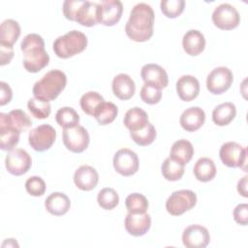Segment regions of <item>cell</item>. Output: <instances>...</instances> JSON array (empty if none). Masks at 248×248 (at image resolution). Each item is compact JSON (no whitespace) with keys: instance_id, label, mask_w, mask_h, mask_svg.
Wrapping results in <instances>:
<instances>
[{"instance_id":"f35d334b","label":"cell","mask_w":248,"mask_h":248,"mask_svg":"<svg viewBox=\"0 0 248 248\" xmlns=\"http://www.w3.org/2000/svg\"><path fill=\"white\" fill-rule=\"evenodd\" d=\"M184 0H162L160 3L161 11L170 18H174L180 16L184 10Z\"/></svg>"},{"instance_id":"d590c367","label":"cell","mask_w":248,"mask_h":248,"mask_svg":"<svg viewBox=\"0 0 248 248\" xmlns=\"http://www.w3.org/2000/svg\"><path fill=\"white\" fill-rule=\"evenodd\" d=\"M125 205L129 213H144L148 208V201L142 194H130L125 200Z\"/></svg>"},{"instance_id":"d6986e66","label":"cell","mask_w":248,"mask_h":248,"mask_svg":"<svg viewBox=\"0 0 248 248\" xmlns=\"http://www.w3.org/2000/svg\"><path fill=\"white\" fill-rule=\"evenodd\" d=\"M176 92L182 101L190 102L198 97L200 93V82L195 77L184 75L176 81Z\"/></svg>"},{"instance_id":"bcb514c9","label":"cell","mask_w":248,"mask_h":248,"mask_svg":"<svg viewBox=\"0 0 248 248\" xmlns=\"http://www.w3.org/2000/svg\"><path fill=\"white\" fill-rule=\"evenodd\" d=\"M237 191L243 197H247V175L243 176L237 183Z\"/></svg>"},{"instance_id":"ffe728a7","label":"cell","mask_w":248,"mask_h":248,"mask_svg":"<svg viewBox=\"0 0 248 248\" xmlns=\"http://www.w3.org/2000/svg\"><path fill=\"white\" fill-rule=\"evenodd\" d=\"M32 125L29 116L21 109H13L9 113H0V126H8L22 132Z\"/></svg>"},{"instance_id":"f6af8a7d","label":"cell","mask_w":248,"mask_h":248,"mask_svg":"<svg viewBox=\"0 0 248 248\" xmlns=\"http://www.w3.org/2000/svg\"><path fill=\"white\" fill-rule=\"evenodd\" d=\"M0 105L4 106L8 103L11 102L12 97H13V92L12 89L10 87V85L8 83H6L5 81H1L0 82Z\"/></svg>"},{"instance_id":"74e56055","label":"cell","mask_w":248,"mask_h":248,"mask_svg":"<svg viewBox=\"0 0 248 248\" xmlns=\"http://www.w3.org/2000/svg\"><path fill=\"white\" fill-rule=\"evenodd\" d=\"M97 202L102 208L107 210H111L114 207H116V205L118 204L119 197L114 189L107 187L102 189L98 193Z\"/></svg>"},{"instance_id":"5bb4252c","label":"cell","mask_w":248,"mask_h":248,"mask_svg":"<svg viewBox=\"0 0 248 248\" xmlns=\"http://www.w3.org/2000/svg\"><path fill=\"white\" fill-rule=\"evenodd\" d=\"M210 241L207 229L202 225L188 226L182 233V242L187 248H204Z\"/></svg>"},{"instance_id":"30bf717a","label":"cell","mask_w":248,"mask_h":248,"mask_svg":"<svg viewBox=\"0 0 248 248\" xmlns=\"http://www.w3.org/2000/svg\"><path fill=\"white\" fill-rule=\"evenodd\" d=\"M233 80L232 72L224 66L213 69L206 78V87L212 94L218 95L227 91Z\"/></svg>"},{"instance_id":"6da1fadb","label":"cell","mask_w":248,"mask_h":248,"mask_svg":"<svg viewBox=\"0 0 248 248\" xmlns=\"http://www.w3.org/2000/svg\"><path fill=\"white\" fill-rule=\"evenodd\" d=\"M155 15L150 5L139 3L134 6L125 25L126 35L135 42H146L153 35Z\"/></svg>"},{"instance_id":"7402d4cb","label":"cell","mask_w":248,"mask_h":248,"mask_svg":"<svg viewBox=\"0 0 248 248\" xmlns=\"http://www.w3.org/2000/svg\"><path fill=\"white\" fill-rule=\"evenodd\" d=\"M182 46L187 54L191 56L199 55L203 51L205 46L203 34L196 29L187 31L182 38Z\"/></svg>"},{"instance_id":"8d00e7d4","label":"cell","mask_w":248,"mask_h":248,"mask_svg":"<svg viewBox=\"0 0 248 248\" xmlns=\"http://www.w3.org/2000/svg\"><path fill=\"white\" fill-rule=\"evenodd\" d=\"M27 108L29 111L32 113V115L38 119L47 118L51 111V107L49 102L43 101L36 97L28 100Z\"/></svg>"},{"instance_id":"cb8c5ba5","label":"cell","mask_w":248,"mask_h":248,"mask_svg":"<svg viewBox=\"0 0 248 248\" xmlns=\"http://www.w3.org/2000/svg\"><path fill=\"white\" fill-rule=\"evenodd\" d=\"M123 122L125 127L130 130V132H134L144 128L149 121L146 111L139 107H135L127 110Z\"/></svg>"},{"instance_id":"b9f144b4","label":"cell","mask_w":248,"mask_h":248,"mask_svg":"<svg viewBox=\"0 0 248 248\" xmlns=\"http://www.w3.org/2000/svg\"><path fill=\"white\" fill-rule=\"evenodd\" d=\"M84 0H66L63 3V14L67 19L76 20V15Z\"/></svg>"},{"instance_id":"83f0119b","label":"cell","mask_w":248,"mask_h":248,"mask_svg":"<svg viewBox=\"0 0 248 248\" xmlns=\"http://www.w3.org/2000/svg\"><path fill=\"white\" fill-rule=\"evenodd\" d=\"M195 177L202 182H208L212 180L216 174V167L214 162L207 157L200 158L194 166Z\"/></svg>"},{"instance_id":"9a60e30c","label":"cell","mask_w":248,"mask_h":248,"mask_svg":"<svg viewBox=\"0 0 248 248\" xmlns=\"http://www.w3.org/2000/svg\"><path fill=\"white\" fill-rule=\"evenodd\" d=\"M140 76L145 84L155 86L159 89L167 87L169 83L167 72L163 67L158 64H145L141 68Z\"/></svg>"},{"instance_id":"e0dca14e","label":"cell","mask_w":248,"mask_h":248,"mask_svg":"<svg viewBox=\"0 0 248 248\" xmlns=\"http://www.w3.org/2000/svg\"><path fill=\"white\" fill-rule=\"evenodd\" d=\"M99 181L97 170L88 165L80 166L76 170L74 174V182L76 186L82 191L93 190Z\"/></svg>"},{"instance_id":"8992f818","label":"cell","mask_w":248,"mask_h":248,"mask_svg":"<svg viewBox=\"0 0 248 248\" xmlns=\"http://www.w3.org/2000/svg\"><path fill=\"white\" fill-rule=\"evenodd\" d=\"M247 149L235 141L224 143L219 151L220 159L230 168H241L246 171Z\"/></svg>"},{"instance_id":"277c9868","label":"cell","mask_w":248,"mask_h":248,"mask_svg":"<svg viewBox=\"0 0 248 248\" xmlns=\"http://www.w3.org/2000/svg\"><path fill=\"white\" fill-rule=\"evenodd\" d=\"M87 46V37L80 31L72 30L53 42V51L59 58H70L82 52Z\"/></svg>"},{"instance_id":"5b68a950","label":"cell","mask_w":248,"mask_h":248,"mask_svg":"<svg viewBox=\"0 0 248 248\" xmlns=\"http://www.w3.org/2000/svg\"><path fill=\"white\" fill-rule=\"evenodd\" d=\"M197 203V195L192 190L182 189L173 192L166 202L167 211L173 216L182 215Z\"/></svg>"},{"instance_id":"ab89813d","label":"cell","mask_w":248,"mask_h":248,"mask_svg":"<svg viewBox=\"0 0 248 248\" xmlns=\"http://www.w3.org/2000/svg\"><path fill=\"white\" fill-rule=\"evenodd\" d=\"M140 94L141 100L148 105L158 104L162 98L161 89H159L155 86L149 85V84H145V83L141 87Z\"/></svg>"},{"instance_id":"2e32d148","label":"cell","mask_w":248,"mask_h":248,"mask_svg":"<svg viewBox=\"0 0 248 248\" xmlns=\"http://www.w3.org/2000/svg\"><path fill=\"white\" fill-rule=\"evenodd\" d=\"M126 231L134 236L145 234L151 227V217L148 213H129L124 220Z\"/></svg>"},{"instance_id":"9c48e42d","label":"cell","mask_w":248,"mask_h":248,"mask_svg":"<svg viewBox=\"0 0 248 248\" xmlns=\"http://www.w3.org/2000/svg\"><path fill=\"white\" fill-rule=\"evenodd\" d=\"M56 138L55 129L48 124H42L30 131L28 142L36 151H45L51 147Z\"/></svg>"},{"instance_id":"52a82bcc","label":"cell","mask_w":248,"mask_h":248,"mask_svg":"<svg viewBox=\"0 0 248 248\" xmlns=\"http://www.w3.org/2000/svg\"><path fill=\"white\" fill-rule=\"evenodd\" d=\"M62 138L66 148L74 153L83 152L88 147L90 140L87 130L80 125L64 129Z\"/></svg>"},{"instance_id":"4dcf8cb0","label":"cell","mask_w":248,"mask_h":248,"mask_svg":"<svg viewBox=\"0 0 248 248\" xmlns=\"http://www.w3.org/2000/svg\"><path fill=\"white\" fill-rule=\"evenodd\" d=\"M161 170L165 179L169 181H176L183 176L185 170H184V165L169 157L163 162Z\"/></svg>"},{"instance_id":"7bdbcfd3","label":"cell","mask_w":248,"mask_h":248,"mask_svg":"<svg viewBox=\"0 0 248 248\" xmlns=\"http://www.w3.org/2000/svg\"><path fill=\"white\" fill-rule=\"evenodd\" d=\"M234 221L242 226H246L248 223V204L239 203L233 209Z\"/></svg>"},{"instance_id":"4fadbf2b","label":"cell","mask_w":248,"mask_h":248,"mask_svg":"<svg viewBox=\"0 0 248 248\" xmlns=\"http://www.w3.org/2000/svg\"><path fill=\"white\" fill-rule=\"evenodd\" d=\"M123 12L122 2L119 0H103L98 3V23L105 26H112L121 18Z\"/></svg>"},{"instance_id":"f1b7e54d","label":"cell","mask_w":248,"mask_h":248,"mask_svg":"<svg viewBox=\"0 0 248 248\" xmlns=\"http://www.w3.org/2000/svg\"><path fill=\"white\" fill-rule=\"evenodd\" d=\"M20 35V26L14 19H6L0 26V44L12 46L16 42Z\"/></svg>"},{"instance_id":"836d02e7","label":"cell","mask_w":248,"mask_h":248,"mask_svg":"<svg viewBox=\"0 0 248 248\" xmlns=\"http://www.w3.org/2000/svg\"><path fill=\"white\" fill-rule=\"evenodd\" d=\"M103 102H105V100L101 94L96 91H89L81 96L79 104L81 109L86 114L93 116L95 110Z\"/></svg>"},{"instance_id":"7dc6e473","label":"cell","mask_w":248,"mask_h":248,"mask_svg":"<svg viewBox=\"0 0 248 248\" xmlns=\"http://www.w3.org/2000/svg\"><path fill=\"white\" fill-rule=\"evenodd\" d=\"M4 243H8V247H18V244L16 243V239L14 238H9V239H5Z\"/></svg>"},{"instance_id":"8fae6325","label":"cell","mask_w":248,"mask_h":248,"mask_svg":"<svg viewBox=\"0 0 248 248\" xmlns=\"http://www.w3.org/2000/svg\"><path fill=\"white\" fill-rule=\"evenodd\" d=\"M32 165V159L28 152L21 148L12 149L5 158L7 170L16 176L26 173Z\"/></svg>"},{"instance_id":"4316f807","label":"cell","mask_w":248,"mask_h":248,"mask_svg":"<svg viewBox=\"0 0 248 248\" xmlns=\"http://www.w3.org/2000/svg\"><path fill=\"white\" fill-rule=\"evenodd\" d=\"M236 115V108L231 102L218 105L212 111V120L218 126L230 124Z\"/></svg>"},{"instance_id":"ba28073f","label":"cell","mask_w":248,"mask_h":248,"mask_svg":"<svg viewBox=\"0 0 248 248\" xmlns=\"http://www.w3.org/2000/svg\"><path fill=\"white\" fill-rule=\"evenodd\" d=\"M212 21L222 30H231L238 26L240 16L237 10L229 3L218 5L212 13Z\"/></svg>"},{"instance_id":"d6a6232c","label":"cell","mask_w":248,"mask_h":248,"mask_svg":"<svg viewBox=\"0 0 248 248\" xmlns=\"http://www.w3.org/2000/svg\"><path fill=\"white\" fill-rule=\"evenodd\" d=\"M20 132L8 126H0V147L2 150L10 151L19 141Z\"/></svg>"},{"instance_id":"60d3db41","label":"cell","mask_w":248,"mask_h":248,"mask_svg":"<svg viewBox=\"0 0 248 248\" xmlns=\"http://www.w3.org/2000/svg\"><path fill=\"white\" fill-rule=\"evenodd\" d=\"M25 189L31 196H43L46 191V182L40 176H31L25 182Z\"/></svg>"},{"instance_id":"7a4b0ae2","label":"cell","mask_w":248,"mask_h":248,"mask_svg":"<svg viewBox=\"0 0 248 248\" xmlns=\"http://www.w3.org/2000/svg\"><path fill=\"white\" fill-rule=\"evenodd\" d=\"M20 49L24 54L23 67L27 72L38 73L48 65L49 55L45 49L44 39L39 34H27L20 43Z\"/></svg>"},{"instance_id":"1f68e13d","label":"cell","mask_w":248,"mask_h":248,"mask_svg":"<svg viewBox=\"0 0 248 248\" xmlns=\"http://www.w3.org/2000/svg\"><path fill=\"white\" fill-rule=\"evenodd\" d=\"M55 120L57 124L64 129L72 128L78 125L79 115L71 107H64L57 110L55 114Z\"/></svg>"},{"instance_id":"e575fe53","label":"cell","mask_w":248,"mask_h":248,"mask_svg":"<svg viewBox=\"0 0 248 248\" xmlns=\"http://www.w3.org/2000/svg\"><path fill=\"white\" fill-rule=\"evenodd\" d=\"M130 137L138 145L146 146L151 144L156 139V129L153 124L148 122L144 128L130 132Z\"/></svg>"},{"instance_id":"7c38bea8","label":"cell","mask_w":248,"mask_h":248,"mask_svg":"<svg viewBox=\"0 0 248 248\" xmlns=\"http://www.w3.org/2000/svg\"><path fill=\"white\" fill-rule=\"evenodd\" d=\"M113 168L123 176L135 174L139 170V157L129 148H121L113 156Z\"/></svg>"},{"instance_id":"44dd1931","label":"cell","mask_w":248,"mask_h":248,"mask_svg":"<svg viewBox=\"0 0 248 248\" xmlns=\"http://www.w3.org/2000/svg\"><path fill=\"white\" fill-rule=\"evenodd\" d=\"M112 92L120 100H129L136 91V85L132 78L127 74H118L112 79Z\"/></svg>"},{"instance_id":"ee69618b","label":"cell","mask_w":248,"mask_h":248,"mask_svg":"<svg viewBox=\"0 0 248 248\" xmlns=\"http://www.w3.org/2000/svg\"><path fill=\"white\" fill-rule=\"evenodd\" d=\"M14 56V48L12 46L0 44V65L9 64Z\"/></svg>"},{"instance_id":"ac0fdd59","label":"cell","mask_w":248,"mask_h":248,"mask_svg":"<svg viewBox=\"0 0 248 248\" xmlns=\"http://www.w3.org/2000/svg\"><path fill=\"white\" fill-rule=\"evenodd\" d=\"M205 121V112L199 107H191L186 108L179 118L181 127L187 132H195L199 130Z\"/></svg>"},{"instance_id":"d4e9b609","label":"cell","mask_w":248,"mask_h":248,"mask_svg":"<svg viewBox=\"0 0 248 248\" xmlns=\"http://www.w3.org/2000/svg\"><path fill=\"white\" fill-rule=\"evenodd\" d=\"M194 155V147L193 144L187 140H176L171 148H170V157L173 159L174 161L186 165L189 163Z\"/></svg>"},{"instance_id":"3957f363","label":"cell","mask_w":248,"mask_h":248,"mask_svg":"<svg viewBox=\"0 0 248 248\" xmlns=\"http://www.w3.org/2000/svg\"><path fill=\"white\" fill-rule=\"evenodd\" d=\"M67 83V77L60 70H51L47 72L40 80L36 81L32 92L34 96L46 102L56 99Z\"/></svg>"},{"instance_id":"603a6c76","label":"cell","mask_w":248,"mask_h":248,"mask_svg":"<svg viewBox=\"0 0 248 248\" xmlns=\"http://www.w3.org/2000/svg\"><path fill=\"white\" fill-rule=\"evenodd\" d=\"M71 202L68 196L61 192L51 193L45 201L46 209L52 215L61 216L70 209Z\"/></svg>"},{"instance_id":"f546056e","label":"cell","mask_w":248,"mask_h":248,"mask_svg":"<svg viewBox=\"0 0 248 248\" xmlns=\"http://www.w3.org/2000/svg\"><path fill=\"white\" fill-rule=\"evenodd\" d=\"M118 108L111 102H103L95 110L94 117L100 125H108L111 123L117 116Z\"/></svg>"},{"instance_id":"484cf974","label":"cell","mask_w":248,"mask_h":248,"mask_svg":"<svg viewBox=\"0 0 248 248\" xmlns=\"http://www.w3.org/2000/svg\"><path fill=\"white\" fill-rule=\"evenodd\" d=\"M97 9H98V3L84 1L83 4L78 9V11L77 12L75 21L86 27L94 26L95 24L98 23Z\"/></svg>"}]
</instances>
